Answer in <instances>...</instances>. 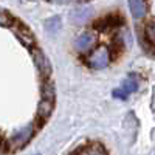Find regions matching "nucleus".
Segmentation results:
<instances>
[{"label":"nucleus","instance_id":"obj_8","mask_svg":"<svg viewBox=\"0 0 155 155\" xmlns=\"http://www.w3.org/2000/svg\"><path fill=\"white\" fill-rule=\"evenodd\" d=\"M17 37L20 39V41H22L25 45H31V44L34 42V36H33L28 30H25V28L20 30V31L17 33Z\"/></svg>","mask_w":155,"mask_h":155},{"label":"nucleus","instance_id":"obj_9","mask_svg":"<svg viewBox=\"0 0 155 155\" xmlns=\"http://www.w3.org/2000/svg\"><path fill=\"white\" fill-rule=\"evenodd\" d=\"M45 28L50 33H56L58 28H61V17H51L50 20L45 22Z\"/></svg>","mask_w":155,"mask_h":155},{"label":"nucleus","instance_id":"obj_10","mask_svg":"<svg viewBox=\"0 0 155 155\" xmlns=\"http://www.w3.org/2000/svg\"><path fill=\"white\" fill-rule=\"evenodd\" d=\"M0 25H9V16L3 11H0Z\"/></svg>","mask_w":155,"mask_h":155},{"label":"nucleus","instance_id":"obj_5","mask_svg":"<svg viewBox=\"0 0 155 155\" xmlns=\"http://www.w3.org/2000/svg\"><path fill=\"white\" fill-rule=\"evenodd\" d=\"M129 8H130L132 16L140 19L146 14V5L144 0H129Z\"/></svg>","mask_w":155,"mask_h":155},{"label":"nucleus","instance_id":"obj_2","mask_svg":"<svg viewBox=\"0 0 155 155\" xmlns=\"http://www.w3.org/2000/svg\"><path fill=\"white\" fill-rule=\"evenodd\" d=\"M33 61H34V64H36L37 70L41 71L42 74H45V76L50 74V71H51L50 62H48L47 56L42 53L41 50H34V51H33Z\"/></svg>","mask_w":155,"mask_h":155},{"label":"nucleus","instance_id":"obj_6","mask_svg":"<svg viewBox=\"0 0 155 155\" xmlns=\"http://www.w3.org/2000/svg\"><path fill=\"white\" fill-rule=\"evenodd\" d=\"M137 88H138V81H137V78L132 76V74L124 81V84H123V87H121L123 93H124L126 96H127L129 93H132V92H137Z\"/></svg>","mask_w":155,"mask_h":155},{"label":"nucleus","instance_id":"obj_7","mask_svg":"<svg viewBox=\"0 0 155 155\" xmlns=\"http://www.w3.org/2000/svg\"><path fill=\"white\" fill-rule=\"evenodd\" d=\"M51 109H53V102L47 101V99H42L41 104H39V116H41L42 120H45L47 116L51 113Z\"/></svg>","mask_w":155,"mask_h":155},{"label":"nucleus","instance_id":"obj_3","mask_svg":"<svg viewBox=\"0 0 155 155\" xmlns=\"http://www.w3.org/2000/svg\"><path fill=\"white\" fill-rule=\"evenodd\" d=\"M93 44H95V36L92 33H82L74 41V47L78 51H87Z\"/></svg>","mask_w":155,"mask_h":155},{"label":"nucleus","instance_id":"obj_4","mask_svg":"<svg viewBox=\"0 0 155 155\" xmlns=\"http://www.w3.org/2000/svg\"><path fill=\"white\" fill-rule=\"evenodd\" d=\"M31 137H33V129H30V127L23 129V130H20L19 134L14 135V138H12V146L22 147L23 144H27V143H28Z\"/></svg>","mask_w":155,"mask_h":155},{"label":"nucleus","instance_id":"obj_1","mask_svg":"<svg viewBox=\"0 0 155 155\" xmlns=\"http://www.w3.org/2000/svg\"><path fill=\"white\" fill-rule=\"evenodd\" d=\"M110 62V54H109V50L101 47L98 50H95L90 58L87 59V64L90 68H95V70H99V68H106Z\"/></svg>","mask_w":155,"mask_h":155}]
</instances>
